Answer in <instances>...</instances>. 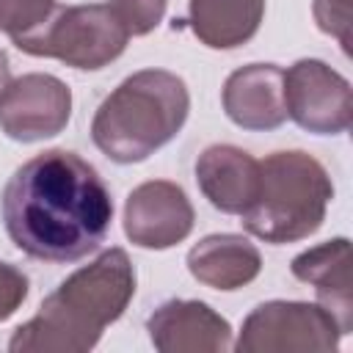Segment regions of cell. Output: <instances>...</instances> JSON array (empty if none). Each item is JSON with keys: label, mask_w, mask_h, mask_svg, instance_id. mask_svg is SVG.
Listing matches in <instances>:
<instances>
[{"label": "cell", "mask_w": 353, "mask_h": 353, "mask_svg": "<svg viewBox=\"0 0 353 353\" xmlns=\"http://www.w3.org/2000/svg\"><path fill=\"white\" fill-rule=\"evenodd\" d=\"M11 243L41 262H77L110 232L113 199L97 168L69 149H47L22 163L0 196Z\"/></svg>", "instance_id": "obj_1"}, {"label": "cell", "mask_w": 353, "mask_h": 353, "mask_svg": "<svg viewBox=\"0 0 353 353\" xmlns=\"http://www.w3.org/2000/svg\"><path fill=\"white\" fill-rule=\"evenodd\" d=\"M135 295V268L124 248L102 251L91 265L66 276L39 306L14 328V353H88L102 331L116 323Z\"/></svg>", "instance_id": "obj_2"}, {"label": "cell", "mask_w": 353, "mask_h": 353, "mask_svg": "<svg viewBox=\"0 0 353 353\" xmlns=\"http://www.w3.org/2000/svg\"><path fill=\"white\" fill-rule=\"evenodd\" d=\"M188 110L190 94L179 74L141 69L99 102L91 119V141L113 163H141L179 135Z\"/></svg>", "instance_id": "obj_3"}, {"label": "cell", "mask_w": 353, "mask_h": 353, "mask_svg": "<svg viewBox=\"0 0 353 353\" xmlns=\"http://www.w3.org/2000/svg\"><path fill=\"white\" fill-rule=\"evenodd\" d=\"M334 199V182L320 160L301 149L259 160V190L240 215L248 234L281 245L314 234Z\"/></svg>", "instance_id": "obj_4"}, {"label": "cell", "mask_w": 353, "mask_h": 353, "mask_svg": "<svg viewBox=\"0 0 353 353\" xmlns=\"http://www.w3.org/2000/svg\"><path fill=\"white\" fill-rule=\"evenodd\" d=\"M11 41L28 55L58 58L66 66L97 72L113 63L127 50L130 33L116 19L108 3H88L55 6L39 28Z\"/></svg>", "instance_id": "obj_5"}, {"label": "cell", "mask_w": 353, "mask_h": 353, "mask_svg": "<svg viewBox=\"0 0 353 353\" xmlns=\"http://www.w3.org/2000/svg\"><path fill=\"white\" fill-rule=\"evenodd\" d=\"M342 328L331 312L309 301H265L243 320L240 353H328L339 347Z\"/></svg>", "instance_id": "obj_6"}, {"label": "cell", "mask_w": 353, "mask_h": 353, "mask_svg": "<svg viewBox=\"0 0 353 353\" xmlns=\"http://www.w3.org/2000/svg\"><path fill=\"white\" fill-rule=\"evenodd\" d=\"M284 108L298 127L314 135H339L353 121V91L325 61L301 58L284 72Z\"/></svg>", "instance_id": "obj_7"}, {"label": "cell", "mask_w": 353, "mask_h": 353, "mask_svg": "<svg viewBox=\"0 0 353 353\" xmlns=\"http://www.w3.org/2000/svg\"><path fill=\"white\" fill-rule=\"evenodd\" d=\"M72 116V91L55 74L30 72L8 83L0 97V130L11 141L33 143L63 132Z\"/></svg>", "instance_id": "obj_8"}, {"label": "cell", "mask_w": 353, "mask_h": 353, "mask_svg": "<svg viewBox=\"0 0 353 353\" xmlns=\"http://www.w3.org/2000/svg\"><path fill=\"white\" fill-rule=\"evenodd\" d=\"M193 221L196 212L188 193L168 179L143 182L124 201V234L138 248H171L193 232Z\"/></svg>", "instance_id": "obj_9"}, {"label": "cell", "mask_w": 353, "mask_h": 353, "mask_svg": "<svg viewBox=\"0 0 353 353\" xmlns=\"http://www.w3.org/2000/svg\"><path fill=\"white\" fill-rule=\"evenodd\" d=\"M160 353H223L232 347V325L204 301H165L146 320Z\"/></svg>", "instance_id": "obj_10"}, {"label": "cell", "mask_w": 353, "mask_h": 353, "mask_svg": "<svg viewBox=\"0 0 353 353\" xmlns=\"http://www.w3.org/2000/svg\"><path fill=\"white\" fill-rule=\"evenodd\" d=\"M226 116L243 130H276L287 121L284 69L276 63H248L234 69L221 91Z\"/></svg>", "instance_id": "obj_11"}, {"label": "cell", "mask_w": 353, "mask_h": 353, "mask_svg": "<svg viewBox=\"0 0 353 353\" xmlns=\"http://www.w3.org/2000/svg\"><path fill=\"white\" fill-rule=\"evenodd\" d=\"M292 276L314 287L317 303L334 314L342 334L353 331V256L350 240L334 237L314 248L301 251L292 265Z\"/></svg>", "instance_id": "obj_12"}, {"label": "cell", "mask_w": 353, "mask_h": 353, "mask_svg": "<svg viewBox=\"0 0 353 353\" xmlns=\"http://www.w3.org/2000/svg\"><path fill=\"white\" fill-rule=\"evenodd\" d=\"M196 182L215 210L243 215L259 190V160L240 146L212 143L196 160Z\"/></svg>", "instance_id": "obj_13"}, {"label": "cell", "mask_w": 353, "mask_h": 353, "mask_svg": "<svg viewBox=\"0 0 353 353\" xmlns=\"http://www.w3.org/2000/svg\"><path fill=\"white\" fill-rule=\"evenodd\" d=\"M190 276L210 290H240L251 284L262 270L259 248L243 234H207L188 251Z\"/></svg>", "instance_id": "obj_14"}, {"label": "cell", "mask_w": 353, "mask_h": 353, "mask_svg": "<svg viewBox=\"0 0 353 353\" xmlns=\"http://www.w3.org/2000/svg\"><path fill=\"white\" fill-rule=\"evenodd\" d=\"M265 0H190L188 22L210 50H234L251 41L262 25Z\"/></svg>", "instance_id": "obj_15"}, {"label": "cell", "mask_w": 353, "mask_h": 353, "mask_svg": "<svg viewBox=\"0 0 353 353\" xmlns=\"http://www.w3.org/2000/svg\"><path fill=\"white\" fill-rule=\"evenodd\" d=\"M55 8V0H0V33L11 39L39 28Z\"/></svg>", "instance_id": "obj_16"}, {"label": "cell", "mask_w": 353, "mask_h": 353, "mask_svg": "<svg viewBox=\"0 0 353 353\" xmlns=\"http://www.w3.org/2000/svg\"><path fill=\"white\" fill-rule=\"evenodd\" d=\"M108 6L130 36H146L163 22L168 0H108Z\"/></svg>", "instance_id": "obj_17"}, {"label": "cell", "mask_w": 353, "mask_h": 353, "mask_svg": "<svg viewBox=\"0 0 353 353\" xmlns=\"http://www.w3.org/2000/svg\"><path fill=\"white\" fill-rule=\"evenodd\" d=\"M312 14L317 28L325 36H334L342 52H350V19H353V0H314Z\"/></svg>", "instance_id": "obj_18"}, {"label": "cell", "mask_w": 353, "mask_h": 353, "mask_svg": "<svg viewBox=\"0 0 353 353\" xmlns=\"http://www.w3.org/2000/svg\"><path fill=\"white\" fill-rule=\"evenodd\" d=\"M28 276L19 268L0 262V323L22 306V301L28 298Z\"/></svg>", "instance_id": "obj_19"}, {"label": "cell", "mask_w": 353, "mask_h": 353, "mask_svg": "<svg viewBox=\"0 0 353 353\" xmlns=\"http://www.w3.org/2000/svg\"><path fill=\"white\" fill-rule=\"evenodd\" d=\"M8 83H11V66H8V55L0 50V97L8 88Z\"/></svg>", "instance_id": "obj_20"}]
</instances>
